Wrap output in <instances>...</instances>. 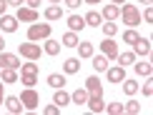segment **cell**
<instances>
[{
  "instance_id": "cell-4",
  "label": "cell",
  "mask_w": 153,
  "mask_h": 115,
  "mask_svg": "<svg viewBox=\"0 0 153 115\" xmlns=\"http://www.w3.org/2000/svg\"><path fill=\"white\" fill-rule=\"evenodd\" d=\"M20 103H23L25 110H35L38 103H40V98H38V93L33 90V88H25L23 95H20Z\"/></svg>"
},
{
  "instance_id": "cell-38",
  "label": "cell",
  "mask_w": 153,
  "mask_h": 115,
  "mask_svg": "<svg viewBox=\"0 0 153 115\" xmlns=\"http://www.w3.org/2000/svg\"><path fill=\"white\" fill-rule=\"evenodd\" d=\"M141 20H146V23H151V20H153V10H151V5H146V13L141 15Z\"/></svg>"
},
{
  "instance_id": "cell-20",
  "label": "cell",
  "mask_w": 153,
  "mask_h": 115,
  "mask_svg": "<svg viewBox=\"0 0 153 115\" xmlns=\"http://www.w3.org/2000/svg\"><path fill=\"white\" fill-rule=\"evenodd\" d=\"M108 63H111V60H108L103 53L95 55V58H93V68H95V73H105V70H108Z\"/></svg>"
},
{
  "instance_id": "cell-10",
  "label": "cell",
  "mask_w": 153,
  "mask_h": 115,
  "mask_svg": "<svg viewBox=\"0 0 153 115\" xmlns=\"http://www.w3.org/2000/svg\"><path fill=\"white\" fill-rule=\"evenodd\" d=\"M15 18L18 20H23V23H35L38 20V10L35 8H18V13H15Z\"/></svg>"
},
{
  "instance_id": "cell-16",
  "label": "cell",
  "mask_w": 153,
  "mask_h": 115,
  "mask_svg": "<svg viewBox=\"0 0 153 115\" xmlns=\"http://www.w3.org/2000/svg\"><path fill=\"white\" fill-rule=\"evenodd\" d=\"M118 13H120V5H113V3H108L103 5V20H118Z\"/></svg>"
},
{
  "instance_id": "cell-3",
  "label": "cell",
  "mask_w": 153,
  "mask_h": 115,
  "mask_svg": "<svg viewBox=\"0 0 153 115\" xmlns=\"http://www.w3.org/2000/svg\"><path fill=\"white\" fill-rule=\"evenodd\" d=\"M18 55L28 58V60H40V55H43V48L38 45V43L28 40V43H20V45H18Z\"/></svg>"
},
{
  "instance_id": "cell-42",
  "label": "cell",
  "mask_w": 153,
  "mask_h": 115,
  "mask_svg": "<svg viewBox=\"0 0 153 115\" xmlns=\"http://www.w3.org/2000/svg\"><path fill=\"white\" fill-rule=\"evenodd\" d=\"M3 85H5V83L0 80V105H3V100H5V90H3Z\"/></svg>"
},
{
  "instance_id": "cell-27",
  "label": "cell",
  "mask_w": 153,
  "mask_h": 115,
  "mask_svg": "<svg viewBox=\"0 0 153 115\" xmlns=\"http://www.w3.org/2000/svg\"><path fill=\"white\" fill-rule=\"evenodd\" d=\"M63 18V10L58 8V5H50V8H45V20H60Z\"/></svg>"
},
{
  "instance_id": "cell-45",
  "label": "cell",
  "mask_w": 153,
  "mask_h": 115,
  "mask_svg": "<svg viewBox=\"0 0 153 115\" xmlns=\"http://www.w3.org/2000/svg\"><path fill=\"white\" fill-rule=\"evenodd\" d=\"M5 50V40H3V35H0V53Z\"/></svg>"
},
{
  "instance_id": "cell-29",
  "label": "cell",
  "mask_w": 153,
  "mask_h": 115,
  "mask_svg": "<svg viewBox=\"0 0 153 115\" xmlns=\"http://www.w3.org/2000/svg\"><path fill=\"white\" fill-rule=\"evenodd\" d=\"M78 43H80V40H78V35H75L73 30H68V33L63 35V45H65V48H75Z\"/></svg>"
},
{
  "instance_id": "cell-23",
  "label": "cell",
  "mask_w": 153,
  "mask_h": 115,
  "mask_svg": "<svg viewBox=\"0 0 153 115\" xmlns=\"http://www.w3.org/2000/svg\"><path fill=\"white\" fill-rule=\"evenodd\" d=\"M0 80H3V83H18V70L3 68V70H0Z\"/></svg>"
},
{
  "instance_id": "cell-30",
  "label": "cell",
  "mask_w": 153,
  "mask_h": 115,
  "mask_svg": "<svg viewBox=\"0 0 153 115\" xmlns=\"http://www.w3.org/2000/svg\"><path fill=\"white\" fill-rule=\"evenodd\" d=\"M123 93L128 95V98H131V95H136V93H138V83L126 78V80H123Z\"/></svg>"
},
{
  "instance_id": "cell-48",
  "label": "cell",
  "mask_w": 153,
  "mask_h": 115,
  "mask_svg": "<svg viewBox=\"0 0 153 115\" xmlns=\"http://www.w3.org/2000/svg\"><path fill=\"white\" fill-rule=\"evenodd\" d=\"M50 3H60V0H50Z\"/></svg>"
},
{
  "instance_id": "cell-28",
  "label": "cell",
  "mask_w": 153,
  "mask_h": 115,
  "mask_svg": "<svg viewBox=\"0 0 153 115\" xmlns=\"http://www.w3.org/2000/svg\"><path fill=\"white\" fill-rule=\"evenodd\" d=\"M100 25H103V35H105V38H113V35L118 33V25L113 23V20H103Z\"/></svg>"
},
{
  "instance_id": "cell-15",
  "label": "cell",
  "mask_w": 153,
  "mask_h": 115,
  "mask_svg": "<svg viewBox=\"0 0 153 115\" xmlns=\"http://www.w3.org/2000/svg\"><path fill=\"white\" fill-rule=\"evenodd\" d=\"M53 103L58 108H65L68 103H71V93H65L63 88H55V95H53Z\"/></svg>"
},
{
  "instance_id": "cell-26",
  "label": "cell",
  "mask_w": 153,
  "mask_h": 115,
  "mask_svg": "<svg viewBox=\"0 0 153 115\" xmlns=\"http://www.w3.org/2000/svg\"><path fill=\"white\" fill-rule=\"evenodd\" d=\"M75 50H78V58H93V45L91 43H78V45H75Z\"/></svg>"
},
{
  "instance_id": "cell-22",
  "label": "cell",
  "mask_w": 153,
  "mask_h": 115,
  "mask_svg": "<svg viewBox=\"0 0 153 115\" xmlns=\"http://www.w3.org/2000/svg\"><path fill=\"white\" fill-rule=\"evenodd\" d=\"M43 50H45V55H58V53H60V43H58V40H50V38H45V43H43Z\"/></svg>"
},
{
  "instance_id": "cell-36",
  "label": "cell",
  "mask_w": 153,
  "mask_h": 115,
  "mask_svg": "<svg viewBox=\"0 0 153 115\" xmlns=\"http://www.w3.org/2000/svg\"><path fill=\"white\" fill-rule=\"evenodd\" d=\"M138 90H143L146 98H151V95H153V83H151V80H146L143 85H138Z\"/></svg>"
},
{
  "instance_id": "cell-35",
  "label": "cell",
  "mask_w": 153,
  "mask_h": 115,
  "mask_svg": "<svg viewBox=\"0 0 153 115\" xmlns=\"http://www.w3.org/2000/svg\"><path fill=\"white\" fill-rule=\"evenodd\" d=\"M105 113L120 115V113H123V103H105Z\"/></svg>"
},
{
  "instance_id": "cell-18",
  "label": "cell",
  "mask_w": 153,
  "mask_h": 115,
  "mask_svg": "<svg viewBox=\"0 0 153 115\" xmlns=\"http://www.w3.org/2000/svg\"><path fill=\"white\" fill-rule=\"evenodd\" d=\"M48 85L50 88H65V73H50L48 75Z\"/></svg>"
},
{
  "instance_id": "cell-13",
  "label": "cell",
  "mask_w": 153,
  "mask_h": 115,
  "mask_svg": "<svg viewBox=\"0 0 153 115\" xmlns=\"http://www.w3.org/2000/svg\"><path fill=\"white\" fill-rule=\"evenodd\" d=\"M88 108H91V113H103L105 110V103H103V95H88Z\"/></svg>"
},
{
  "instance_id": "cell-25",
  "label": "cell",
  "mask_w": 153,
  "mask_h": 115,
  "mask_svg": "<svg viewBox=\"0 0 153 115\" xmlns=\"http://www.w3.org/2000/svg\"><path fill=\"white\" fill-rule=\"evenodd\" d=\"M83 25H85V20H83V15H71V18H68V28H71L73 33H78V30H83Z\"/></svg>"
},
{
  "instance_id": "cell-6",
  "label": "cell",
  "mask_w": 153,
  "mask_h": 115,
  "mask_svg": "<svg viewBox=\"0 0 153 115\" xmlns=\"http://www.w3.org/2000/svg\"><path fill=\"white\" fill-rule=\"evenodd\" d=\"M3 68H13V70H18L20 68V58H18L15 53H0V70Z\"/></svg>"
},
{
  "instance_id": "cell-19",
  "label": "cell",
  "mask_w": 153,
  "mask_h": 115,
  "mask_svg": "<svg viewBox=\"0 0 153 115\" xmlns=\"http://www.w3.org/2000/svg\"><path fill=\"white\" fill-rule=\"evenodd\" d=\"M85 25H91V28H100V23H103V18H100V13H95V10H91V13H85Z\"/></svg>"
},
{
  "instance_id": "cell-14",
  "label": "cell",
  "mask_w": 153,
  "mask_h": 115,
  "mask_svg": "<svg viewBox=\"0 0 153 115\" xmlns=\"http://www.w3.org/2000/svg\"><path fill=\"white\" fill-rule=\"evenodd\" d=\"M80 70V60L78 58H68V60H63V73L65 75H75Z\"/></svg>"
},
{
  "instance_id": "cell-43",
  "label": "cell",
  "mask_w": 153,
  "mask_h": 115,
  "mask_svg": "<svg viewBox=\"0 0 153 115\" xmlns=\"http://www.w3.org/2000/svg\"><path fill=\"white\" fill-rule=\"evenodd\" d=\"M23 3H25V0H8V5H15V8H20Z\"/></svg>"
},
{
  "instance_id": "cell-32",
  "label": "cell",
  "mask_w": 153,
  "mask_h": 115,
  "mask_svg": "<svg viewBox=\"0 0 153 115\" xmlns=\"http://www.w3.org/2000/svg\"><path fill=\"white\" fill-rule=\"evenodd\" d=\"M123 113H128V115H138V113H141V103H136V100H128V103L123 105Z\"/></svg>"
},
{
  "instance_id": "cell-31",
  "label": "cell",
  "mask_w": 153,
  "mask_h": 115,
  "mask_svg": "<svg viewBox=\"0 0 153 115\" xmlns=\"http://www.w3.org/2000/svg\"><path fill=\"white\" fill-rule=\"evenodd\" d=\"M20 83H23L25 88H35L38 75H33V73H20Z\"/></svg>"
},
{
  "instance_id": "cell-46",
  "label": "cell",
  "mask_w": 153,
  "mask_h": 115,
  "mask_svg": "<svg viewBox=\"0 0 153 115\" xmlns=\"http://www.w3.org/2000/svg\"><path fill=\"white\" fill-rule=\"evenodd\" d=\"M111 3H113V5H123L126 0H111Z\"/></svg>"
},
{
  "instance_id": "cell-2",
  "label": "cell",
  "mask_w": 153,
  "mask_h": 115,
  "mask_svg": "<svg viewBox=\"0 0 153 115\" xmlns=\"http://www.w3.org/2000/svg\"><path fill=\"white\" fill-rule=\"evenodd\" d=\"M50 33H53V28H50L48 23H33L28 28V40H33V43H38V40H45V38H50Z\"/></svg>"
},
{
  "instance_id": "cell-5",
  "label": "cell",
  "mask_w": 153,
  "mask_h": 115,
  "mask_svg": "<svg viewBox=\"0 0 153 115\" xmlns=\"http://www.w3.org/2000/svg\"><path fill=\"white\" fill-rule=\"evenodd\" d=\"M100 53H103L108 60H116L118 58V43L113 40V38H105V40L100 43Z\"/></svg>"
},
{
  "instance_id": "cell-11",
  "label": "cell",
  "mask_w": 153,
  "mask_h": 115,
  "mask_svg": "<svg viewBox=\"0 0 153 115\" xmlns=\"http://www.w3.org/2000/svg\"><path fill=\"white\" fill-rule=\"evenodd\" d=\"M0 28H3V33H15L18 30V18L15 15H0Z\"/></svg>"
},
{
  "instance_id": "cell-33",
  "label": "cell",
  "mask_w": 153,
  "mask_h": 115,
  "mask_svg": "<svg viewBox=\"0 0 153 115\" xmlns=\"http://www.w3.org/2000/svg\"><path fill=\"white\" fill-rule=\"evenodd\" d=\"M138 38H141V35L136 33V28H128V30L123 33V43H128V45H133V43H136Z\"/></svg>"
},
{
  "instance_id": "cell-7",
  "label": "cell",
  "mask_w": 153,
  "mask_h": 115,
  "mask_svg": "<svg viewBox=\"0 0 153 115\" xmlns=\"http://www.w3.org/2000/svg\"><path fill=\"white\" fill-rule=\"evenodd\" d=\"M105 78H108V83H123V80H126V68H123V65H116V68L108 65Z\"/></svg>"
},
{
  "instance_id": "cell-1",
  "label": "cell",
  "mask_w": 153,
  "mask_h": 115,
  "mask_svg": "<svg viewBox=\"0 0 153 115\" xmlns=\"http://www.w3.org/2000/svg\"><path fill=\"white\" fill-rule=\"evenodd\" d=\"M118 18H123V23L128 25V28H136V25H141V10H138L133 3H128V0L120 5Z\"/></svg>"
},
{
  "instance_id": "cell-37",
  "label": "cell",
  "mask_w": 153,
  "mask_h": 115,
  "mask_svg": "<svg viewBox=\"0 0 153 115\" xmlns=\"http://www.w3.org/2000/svg\"><path fill=\"white\" fill-rule=\"evenodd\" d=\"M43 113H45V115H58V113H60V108L53 103V105H45V110H43Z\"/></svg>"
},
{
  "instance_id": "cell-8",
  "label": "cell",
  "mask_w": 153,
  "mask_h": 115,
  "mask_svg": "<svg viewBox=\"0 0 153 115\" xmlns=\"http://www.w3.org/2000/svg\"><path fill=\"white\" fill-rule=\"evenodd\" d=\"M5 108H8V113H13V115H20L25 108H23V103H20V98H15V95H5Z\"/></svg>"
},
{
  "instance_id": "cell-47",
  "label": "cell",
  "mask_w": 153,
  "mask_h": 115,
  "mask_svg": "<svg viewBox=\"0 0 153 115\" xmlns=\"http://www.w3.org/2000/svg\"><path fill=\"white\" fill-rule=\"evenodd\" d=\"M138 3H143V5H151V3H153V0H138Z\"/></svg>"
},
{
  "instance_id": "cell-24",
  "label": "cell",
  "mask_w": 153,
  "mask_h": 115,
  "mask_svg": "<svg viewBox=\"0 0 153 115\" xmlns=\"http://www.w3.org/2000/svg\"><path fill=\"white\" fill-rule=\"evenodd\" d=\"M136 75H141V78H151V73H153V65L151 63H136Z\"/></svg>"
},
{
  "instance_id": "cell-17",
  "label": "cell",
  "mask_w": 153,
  "mask_h": 115,
  "mask_svg": "<svg viewBox=\"0 0 153 115\" xmlns=\"http://www.w3.org/2000/svg\"><path fill=\"white\" fill-rule=\"evenodd\" d=\"M71 103H75V105H85V103H88V90H85V88L73 90V93H71Z\"/></svg>"
},
{
  "instance_id": "cell-44",
  "label": "cell",
  "mask_w": 153,
  "mask_h": 115,
  "mask_svg": "<svg viewBox=\"0 0 153 115\" xmlns=\"http://www.w3.org/2000/svg\"><path fill=\"white\" fill-rule=\"evenodd\" d=\"M83 3H88V5H98V3H103V0H83Z\"/></svg>"
},
{
  "instance_id": "cell-9",
  "label": "cell",
  "mask_w": 153,
  "mask_h": 115,
  "mask_svg": "<svg viewBox=\"0 0 153 115\" xmlns=\"http://www.w3.org/2000/svg\"><path fill=\"white\" fill-rule=\"evenodd\" d=\"M85 90H88V95H103V83H100L98 75H91L85 80Z\"/></svg>"
},
{
  "instance_id": "cell-34",
  "label": "cell",
  "mask_w": 153,
  "mask_h": 115,
  "mask_svg": "<svg viewBox=\"0 0 153 115\" xmlns=\"http://www.w3.org/2000/svg\"><path fill=\"white\" fill-rule=\"evenodd\" d=\"M20 73H33V75H38V63L35 60H30V63H20Z\"/></svg>"
},
{
  "instance_id": "cell-12",
  "label": "cell",
  "mask_w": 153,
  "mask_h": 115,
  "mask_svg": "<svg viewBox=\"0 0 153 115\" xmlns=\"http://www.w3.org/2000/svg\"><path fill=\"white\" fill-rule=\"evenodd\" d=\"M133 53H136V55H151V40H148V38H138V40L136 43H133Z\"/></svg>"
},
{
  "instance_id": "cell-21",
  "label": "cell",
  "mask_w": 153,
  "mask_h": 115,
  "mask_svg": "<svg viewBox=\"0 0 153 115\" xmlns=\"http://www.w3.org/2000/svg\"><path fill=\"white\" fill-rule=\"evenodd\" d=\"M118 65H123V68H128V65H133V63H136V53H133V50H128V53H118Z\"/></svg>"
},
{
  "instance_id": "cell-39",
  "label": "cell",
  "mask_w": 153,
  "mask_h": 115,
  "mask_svg": "<svg viewBox=\"0 0 153 115\" xmlns=\"http://www.w3.org/2000/svg\"><path fill=\"white\" fill-rule=\"evenodd\" d=\"M63 3H65L71 10H75V8H80V5H83V0H63Z\"/></svg>"
},
{
  "instance_id": "cell-41",
  "label": "cell",
  "mask_w": 153,
  "mask_h": 115,
  "mask_svg": "<svg viewBox=\"0 0 153 115\" xmlns=\"http://www.w3.org/2000/svg\"><path fill=\"white\" fill-rule=\"evenodd\" d=\"M5 10H8V0H0V15H5Z\"/></svg>"
},
{
  "instance_id": "cell-40",
  "label": "cell",
  "mask_w": 153,
  "mask_h": 115,
  "mask_svg": "<svg viewBox=\"0 0 153 115\" xmlns=\"http://www.w3.org/2000/svg\"><path fill=\"white\" fill-rule=\"evenodd\" d=\"M25 3H28V8H40V3H43V0H25Z\"/></svg>"
}]
</instances>
